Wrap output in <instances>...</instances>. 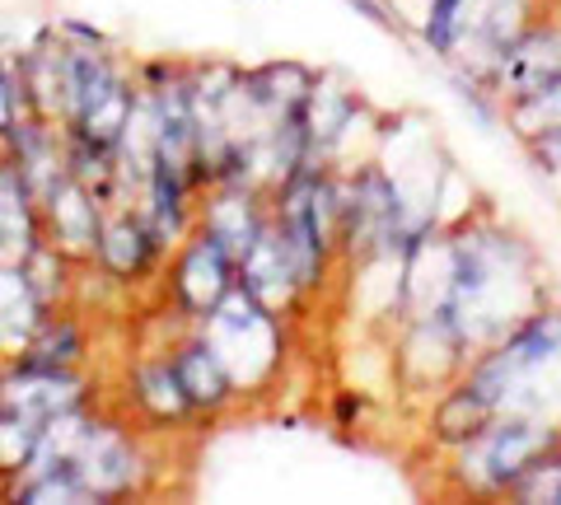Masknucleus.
<instances>
[{
    "label": "nucleus",
    "mask_w": 561,
    "mask_h": 505,
    "mask_svg": "<svg viewBox=\"0 0 561 505\" xmlns=\"http://www.w3.org/2000/svg\"><path fill=\"white\" fill-rule=\"evenodd\" d=\"M561 440L548 416L496 412L491 422L459 445V463L472 492H515L529 478V468Z\"/></svg>",
    "instance_id": "nucleus-1"
},
{
    "label": "nucleus",
    "mask_w": 561,
    "mask_h": 505,
    "mask_svg": "<svg viewBox=\"0 0 561 505\" xmlns=\"http://www.w3.org/2000/svg\"><path fill=\"white\" fill-rule=\"evenodd\" d=\"M202 337L216 346L220 365L230 370L234 389L257 385L267 379L280 360V328H276V309H267L249 295L243 286H234L225 300L202 319Z\"/></svg>",
    "instance_id": "nucleus-2"
},
{
    "label": "nucleus",
    "mask_w": 561,
    "mask_h": 505,
    "mask_svg": "<svg viewBox=\"0 0 561 505\" xmlns=\"http://www.w3.org/2000/svg\"><path fill=\"white\" fill-rule=\"evenodd\" d=\"M482 80L511 103H529L561 90V24H529L491 61Z\"/></svg>",
    "instance_id": "nucleus-3"
},
{
    "label": "nucleus",
    "mask_w": 561,
    "mask_h": 505,
    "mask_svg": "<svg viewBox=\"0 0 561 505\" xmlns=\"http://www.w3.org/2000/svg\"><path fill=\"white\" fill-rule=\"evenodd\" d=\"M234 286H239L234 253L202 230L179 257V272H173V300H179L183 313H192V319H206V313L216 309Z\"/></svg>",
    "instance_id": "nucleus-4"
},
{
    "label": "nucleus",
    "mask_w": 561,
    "mask_h": 505,
    "mask_svg": "<svg viewBox=\"0 0 561 505\" xmlns=\"http://www.w3.org/2000/svg\"><path fill=\"white\" fill-rule=\"evenodd\" d=\"M38 206H43V220L51 230L47 243H57L61 253H90L94 257L103 220H99V202H94L90 183H80V179H70L66 173V179H57L38 197Z\"/></svg>",
    "instance_id": "nucleus-5"
},
{
    "label": "nucleus",
    "mask_w": 561,
    "mask_h": 505,
    "mask_svg": "<svg viewBox=\"0 0 561 505\" xmlns=\"http://www.w3.org/2000/svg\"><path fill=\"white\" fill-rule=\"evenodd\" d=\"M529 28V0H472L468 5V33L459 51L472 61V71L486 76L491 61Z\"/></svg>",
    "instance_id": "nucleus-6"
},
{
    "label": "nucleus",
    "mask_w": 561,
    "mask_h": 505,
    "mask_svg": "<svg viewBox=\"0 0 561 505\" xmlns=\"http://www.w3.org/2000/svg\"><path fill=\"white\" fill-rule=\"evenodd\" d=\"M239 286L257 295V300L276 313H280V305H290L295 295H300V276H295V263H290V253L272 220H267V230L257 234L253 249L239 257Z\"/></svg>",
    "instance_id": "nucleus-7"
},
{
    "label": "nucleus",
    "mask_w": 561,
    "mask_h": 505,
    "mask_svg": "<svg viewBox=\"0 0 561 505\" xmlns=\"http://www.w3.org/2000/svg\"><path fill=\"white\" fill-rule=\"evenodd\" d=\"M169 365H173V375H179V385H183V393H187L192 412H220V408L234 398V379H230V370L220 365L216 346H210L206 337L183 342L179 352L169 356Z\"/></svg>",
    "instance_id": "nucleus-8"
},
{
    "label": "nucleus",
    "mask_w": 561,
    "mask_h": 505,
    "mask_svg": "<svg viewBox=\"0 0 561 505\" xmlns=\"http://www.w3.org/2000/svg\"><path fill=\"white\" fill-rule=\"evenodd\" d=\"M202 230L210 239H220L225 249L234 253V263L243 253L257 243V234L267 230V216L257 211V197H253V187H243V183H225L216 197L206 202V216H202Z\"/></svg>",
    "instance_id": "nucleus-9"
},
{
    "label": "nucleus",
    "mask_w": 561,
    "mask_h": 505,
    "mask_svg": "<svg viewBox=\"0 0 561 505\" xmlns=\"http://www.w3.org/2000/svg\"><path fill=\"white\" fill-rule=\"evenodd\" d=\"M154 253H160V234H154L150 220H140V216H113L99 230L94 257L103 263V272L117 276V282H136V276H146L150 263H154Z\"/></svg>",
    "instance_id": "nucleus-10"
},
{
    "label": "nucleus",
    "mask_w": 561,
    "mask_h": 505,
    "mask_svg": "<svg viewBox=\"0 0 561 505\" xmlns=\"http://www.w3.org/2000/svg\"><path fill=\"white\" fill-rule=\"evenodd\" d=\"M43 309L47 305L28 286L24 267H0V346H24L47 319Z\"/></svg>",
    "instance_id": "nucleus-11"
},
{
    "label": "nucleus",
    "mask_w": 561,
    "mask_h": 505,
    "mask_svg": "<svg viewBox=\"0 0 561 505\" xmlns=\"http://www.w3.org/2000/svg\"><path fill=\"white\" fill-rule=\"evenodd\" d=\"M131 393H136L140 412L154 416L160 426L183 422V416L192 412L187 393H183V385H179V375H173V365H169V360H150V365H140V370L131 375Z\"/></svg>",
    "instance_id": "nucleus-12"
},
{
    "label": "nucleus",
    "mask_w": 561,
    "mask_h": 505,
    "mask_svg": "<svg viewBox=\"0 0 561 505\" xmlns=\"http://www.w3.org/2000/svg\"><path fill=\"white\" fill-rule=\"evenodd\" d=\"M80 352H84V337H80L76 323L70 319H43L38 333L24 342L20 365H28V370H70V365L80 360Z\"/></svg>",
    "instance_id": "nucleus-13"
},
{
    "label": "nucleus",
    "mask_w": 561,
    "mask_h": 505,
    "mask_svg": "<svg viewBox=\"0 0 561 505\" xmlns=\"http://www.w3.org/2000/svg\"><path fill=\"white\" fill-rule=\"evenodd\" d=\"M47 431V416H33L20 408H0V473L20 478L33 463V449H38Z\"/></svg>",
    "instance_id": "nucleus-14"
},
{
    "label": "nucleus",
    "mask_w": 561,
    "mask_h": 505,
    "mask_svg": "<svg viewBox=\"0 0 561 505\" xmlns=\"http://www.w3.org/2000/svg\"><path fill=\"white\" fill-rule=\"evenodd\" d=\"M491 416H496V412H491L486 398L472 385H459L440 403V412H435V435L449 440V445H463V440H472V435L491 422Z\"/></svg>",
    "instance_id": "nucleus-15"
},
{
    "label": "nucleus",
    "mask_w": 561,
    "mask_h": 505,
    "mask_svg": "<svg viewBox=\"0 0 561 505\" xmlns=\"http://www.w3.org/2000/svg\"><path fill=\"white\" fill-rule=\"evenodd\" d=\"M468 5L472 0H426V14H421V38L435 57H454L468 33Z\"/></svg>",
    "instance_id": "nucleus-16"
},
{
    "label": "nucleus",
    "mask_w": 561,
    "mask_h": 505,
    "mask_svg": "<svg viewBox=\"0 0 561 505\" xmlns=\"http://www.w3.org/2000/svg\"><path fill=\"white\" fill-rule=\"evenodd\" d=\"M24 76H14L5 61H0V141H10V131L24 122Z\"/></svg>",
    "instance_id": "nucleus-17"
},
{
    "label": "nucleus",
    "mask_w": 561,
    "mask_h": 505,
    "mask_svg": "<svg viewBox=\"0 0 561 505\" xmlns=\"http://www.w3.org/2000/svg\"><path fill=\"white\" fill-rule=\"evenodd\" d=\"M346 5H351V10H360L365 20H370V24H379V28H398V20H393V14L379 5V0H346Z\"/></svg>",
    "instance_id": "nucleus-18"
}]
</instances>
